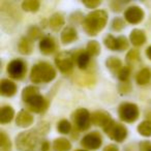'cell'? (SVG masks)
Listing matches in <instances>:
<instances>
[{
	"mask_svg": "<svg viewBox=\"0 0 151 151\" xmlns=\"http://www.w3.org/2000/svg\"><path fill=\"white\" fill-rule=\"evenodd\" d=\"M108 21V14L103 9L91 12L85 17L83 28L88 35H96L105 28Z\"/></svg>",
	"mask_w": 151,
	"mask_h": 151,
	"instance_id": "cell-1",
	"label": "cell"
},
{
	"mask_svg": "<svg viewBox=\"0 0 151 151\" xmlns=\"http://www.w3.org/2000/svg\"><path fill=\"white\" fill-rule=\"evenodd\" d=\"M56 77L54 67L47 62H38L32 67L30 80L33 83H49Z\"/></svg>",
	"mask_w": 151,
	"mask_h": 151,
	"instance_id": "cell-2",
	"label": "cell"
},
{
	"mask_svg": "<svg viewBox=\"0 0 151 151\" xmlns=\"http://www.w3.org/2000/svg\"><path fill=\"white\" fill-rule=\"evenodd\" d=\"M38 136L36 130L23 132L16 139V145L20 151H32L38 143Z\"/></svg>",
	"mask_w": 151,
	"mask_h": 151,
	"instance_id": "cell-3",
	"label": "cell"
},
{
	"mask_svg": "<svg viewBox=\"0 0 151 151\" xmlns=\"http://www.w3.org/2000/svg\"><path fill=\"white\" fill-rule=\"evenodd\" d=\"M105 132L116 142H122L127 137V129L124 125L112 120L108 125L104 127Z\"/></svg>",
	"mask_w": 151,
	"mask_h": 151,
	"instance_id": "cell-4",
	"label": "cell"
},
{
	"mask_svg": "<svg viewBox=\"0 0 151 151\" xmlns=\"http://www.w3.org/2000/svg\"><path fill=\"white\" fill-rule=\"evenodd\" d=\"M118 114H119V117L122 121L132 123V122H134L139 118L140 112H139L138 106L134 105V104L123 103L122 105H120Z\"/></svg>",
	"mask_w": 151,
	"mask_h": 151,
	"instance_id": "cell-5",
	"label": "cell"
},
{
	"mask_svg": "<svg viewBox=\"0 0 151 151\" xmlns=\"http://www.w3.org/2000/svg\"><path fill=\"white\" fill-rule=\"evenodd\" d=\"M73 120L76 127L80 130H86L91 123V115L86 109H78L73 114Z\"/></svg>",
	"mask_w": 151,
	"mask_h": 151,
	"instance_id": "cell-6",
	"label": "cell"
},
{
	"mask_svg": "<svg viewBox=\"0 0 151 151\" xmlns=\"http://www.w3.org/2000/svg\"><path fill=\"white\" fill-rule=\"evenodd\" d=\"M26 63L21 59H15L11 61L7 66V73L13 79H22L26 73Z\"/></svg>",
	"mask_w": 151,
	"mask_h": 151,
	"instance_id": "cell-7",
	"label": "cell"
},
{
	"mask_svg": "<svg viewBox=\"0 0 151 151\" xmlns=\"http://www.w3.org/2000/svg\"><path fill=\"white\" fill-rule=\"evenodd\" d=\"M56 66L62 73H68L73 67V56L69 52H61L55 59Z\"/></svg>",
	"mask_w": 151,
	"mask_h": 151,
	"instance_id": "cell-8",
	"label": "cell"
},
{
	"mask_svg": "<svg viewBox=\"0 0 151 151\" xmlns=\"http://www.w3.org/2000/svg\"><path fill=\"white\" fill-rule=\"evenodd\" d=\"M101 143H103V139L101 136L97 132H93L90 134H86V136L83 138L82 146L86 149H90V150H96L99 147L101 146Z\"/></svg>",
	"mask_w": 151,
	"mask_h": 151,
	"instance_id": "cell-9",
	"label": "cell"
},
{
	"mask_svg": "<svg viewBox=\"0 0 151 151\" xmlns=\"http://www.w3.org/2000/svg\"><path fill=\"white\" fill-rule=\"evenodd\" d=\"M144 16L145 14L143 9L140 6H137V5L129 6L124 13V18L130 24H139L140 22L143 21Z\"/></svg>",
	"mask_w": 151,
	"mask_h": 151,
	"instance_id": "cell-10",
	"label": "cell"
},
{
	"mask_svg": "<svg viewBox=\"0 0 151 151\" xmlns=\"http://www.w3.org/2000/svg\"><path fill=\"white\" fill-rule=\"evenodd\" d=\"M27 106L30 111L34 113H42L47 109V101L40 94H36L27 101Z\"/></svg>",
	"mask_w": 151,
	"mask_h": 151,
	"instance_id": "cell-11",
	"label": "cell"
},
{
	"mask_svg": "<svg viewBox=\"0 0 151 151\" xmlns=\"http://www.w3.org/2000/svg\"><path fill=\"white\" fill-rule=\"evenodd\" d=\"M112 120L113 119L111 118V116L105 112H95L91 115V122L97 126H101L103 128L108 125Z\"/></svg>",
	"mask_w": 151,
	"mask_h": 151,
	"instance_id": "cell-12",
	"label": "cell"
},
{
	"mask_svg": "<svg viewBox=\"0 0 151 151\" xmlns=\"http://www.w3.org/2000/svg\"><path fill=\"white\" fill-rule=\"evenodd\" d=\"M17 92V85L11 80L3 79L0 83V93L3 96H13Z\"/></svg>",
	"mask_w": 151,
	"mask_h": 151,
	"instance_id": "cell-13",
	"label": "cell"
},
{
	"mask_svg": "<svg viewBox=\"0 0 151 151\" xmlns=\"http://www.w3.org/2000/svg\"><path fill=\"white\" fill-rule=\"evenodd\" d=\"M33 116L29 113V112L22 110L18 113L17 118H16V123L20 127H28L33 123Z\"/></svg>",
	"mask_w": 151,
	"mask_h": 151,
	"instance_id": "cell-14",
	"label": "cell"
},
{
	"mask_svg": "<svg viewBox=\"0 0 151 151\" xmlns=\"http://www.w3.org/2000/svg\"><path fill=\"white\" fill-rule=\"evenodd\" d=\"M56 49V45L55 42L51 36H46V37L42 38L40 42V50L42 54L45 55H50Z\"/></svg>",
	"mask_w": 151,
	"mask_h": 151,
	"instance_id": "cell-15",
	"label": "cell"
},
{
	"mask_svg": "<svg viewBox=\"0 0 151 151\" xmlns=\"http://www.w3.org/2000/svg\"><path fill=\"white\" fill-rule=\"evenodd\" d=\"M129 40L134 46L140 47L144 45L145 42H146V34L141 29H134L130 32Z\"/></svg>",
	"mask_w": 151,
	"mask_h": 151,
	"instance_id": "cell-16",
	"label": "cell"
},
{
	"mask_svg": "<svg viewBox=\"0 0 151 151\" xmlns=\"http://www.w3.org/2000/svg\"><path fill=\"white\" fill-rule=\"evenodd\" d=\"M78 38V34L75 28L73 27H66L61 32V42L64 45H68L70 42H75Z\"/></svg>",
	"mask_w": 151,
	"mask_h": 151,
	"instance_id": "cell-17",
	"label": "cell"
},
{
	"mask_svg": "<svg viewBox=\"0 0 151 151\" xmlns=\"http://www.w3.org/2000/svg\"><path fill=\"white\" fill-rule=\"evenodd\" d=\"M14 116H15V111L13 108L11 106H4L1 108V111H0V123H9L13 120Z\"/></svg>",
	"mask_w": 151,
	"mask_h": 151,
	"instance_id": "cell-18",
	"label": "cell"
},
{
	"mask_svg": "<svg viewBox=\"0 0 151 151\" xmlns=\"http://www.w3.org/2000/svg\"><path fill=\"white\" fill-rule=\"evenodd\" d=\"M33 51L32 40L29 37H23L19 42V52L23 55H29Z\"/></svg>",
	"mask_w": 151,
	"mask_h": 151,
	"instance_id": "cell-19",
	"label": "cell"
},
{
	"mask_svg": "<svg viewBox=\"0 0 151 151\" xmlns=\"http://www.w3.org/2000/svg\"><path fill=\"white\" fill-rule=\"evenodd\" d=\"M54 151H69L71 149V144L68 140L64 138H58L53 143Z\"/></svg>",
	"mask_w": 151,
	"mask_h": 151,
	"instance_id": "cell-20",
	"label": "cell"
},
{
	"mask_svg": "<svg viewBox=\"0 0 151 151\" xmlns=\"http://www.w3.org/2000/svg\"><path fill=\"white\" fill-rule=\"evenodd\" d=\"M151 80V69L143 68L138 73L136 77V81L139 85H146Z\"/></svg>",
	"mask_w": 151,
	"mask_h": 151,
	"instance_id": "cell-21",
	"label": "cell"
},
{
	"mask_svg": "<svg viewBox=\"0 0 151 151\" xmlns=\"http://www.w3.org/2000/svg\"><path fill=\"white\" fill-rule=\"evenodd\" d=\"M49 24H50V27L52 28L53 30L57 31V30H59L64 25V19H63L62 15H60V14H54V15L50 18Z\"/></svg>",
	"mask_w": 151,
	"mask_h": 151,
	"instance_id": "cell-22",
	"label": "cell"
},
{
	"mask_svg": "<svg viewBox=\"0 0 151 151\" xmlns=\"http://www.w3.org/2000/svg\"><path fill=\"white\" fill-rule=\"evenodd\" d=\"M107 67L113 73H119L120 69L122 68V63L120 61V59H118L117 57H109L108 60L106 61Z\"/></svg>",
	"mask_w": 151,
	"mask_h": 151,
	"instance_id": "cell-23",
	"label": "cell"
},
{
	"mask_svg": "<svg viewBox=\"0 0 151 151\" xmlns=\"http://www.w3.org/2000/svg\"><path fill=\"white\" fill-rule=\"evenodd\" d=\"M40 1L37 0H26L22 3V9L25 12H30V13H35L40 9Z\"/></svg>",
	"mask_w": 151,
	"mask_h": 151,
	"instance_id": "cell-24",
	"label": "cell"
},
{
	"mask_svg": "<svg viewBox=\"0 0 151 151\" xmlns=\"http://www.w3.org/2000/svg\"><path fill=\"white\" fill-rule=\"evenodd\" d=\"M90 55L87 52H82L77 56V64L81 69H85L90 62Z\"/></svg>",
	"mask_w": 151,
	"mask_h": 151,
	"instance_id": "cell-25",
	"label": "cell"
},
{
	"mask_svg": "<svg viewBox=\"0 0 151 151\" xmlns=\"http://www.w3.org/2000/svg\"><path fill=\"white\" fill-rule=\"evenodd\" d=\"M138 132L143 137H151V121L145 120L138 126Z\"/></svg>",
	"mask_w": 151,
	"mask_h": 151,
	"instance_id": "cell-26",
	"label": "cell"
},
{
	"mask_svg": "<svg viewBox=\"0 0 151 151\" xmlns=\"http://www.w3.org/2000/svg\"><path fill=\"white\" fill-rule=\"evenodd\" d=\"M40 94L38 93V89L34 86H28L26 88H24L23 92H22V99L25 103H27L31 97H33L34 95Z\"/></svg>",
	"mask_w": 151,
	"mask_h": 151,
	"instance_id": "cell-27",
	"label": "cell"
},
{
	"mask_svg": "<svg viewBox=\"0 0 151 151\" xmlns=\"http://www.w3.org/2000/svg\"><path fill=\"white\" fill-rule=\"evenodd\" d=\"M86 50H87L86 52L88 53L91 57L97 56V55L101 53V46H99V44L96 40H91V42H89L88 45H87Z\"/></svg>",
	"mask_w": 151,
	"mask_h": 151,
	"instance_id": "cell-28",
	"label": "cell"
},
{
	"mask_svg": "<svg viewBox=\"0 0 151 151\" xmlns=\"http://www.w3.org/2000/svg\"><path fill=\"white\" fill-rule=\"evenodd\" d=\"M0 148H1V151H11L12 149L9 138L5 134L4 132H0Z\"/></svg>",
	"mask_w": 151,
	"mask_h": 151,
	"instance_id": "cell-29",
	"label": "cell"
},
{
	"mask_svg": "<svg viewBox=\"0 0 151 151\" xmlns=\"http://www.w3.org/2000/svg\"><path fill=\"white\" fill-rule=\"evenodd\" d=\"M57 129L60 134H68L71 129V124L65 119L60 120L57 125Z\"/></svg>",
	"mask_w": 151,
	"mask_h": 151,
	"instance_id": "cell-30",
	"label": "cell"
},
{
	"mask_svg": "<svg viewBox=\"0 0 151 151\" xmlns=\"http://www.w3.org/2000/svg\"><path fill=\"white\" fill-rule=\"evenodd\" d=\"M105 45L110 50L116 51L117 50V38H115L113 35H108L105 38Z\"/></svg>",
	"mask_w": 151,
	"mask_h": 151,
	"instance_id": "cell-31",
	"label": "cell"
},
{
	"mask_svg": "<svg viewBox=\"0 0 151 151\" xmlns=\"http://www.w3.org/2000/svg\"><path fill=\"white\" fill-rule=\"evenodd\" d=\"M129 75H130L129 67H122V68L120 69L119 73H118V78H119V80L121 81V82L126 83Z\"/></svg>",
	"mask_w": 151,
	"mask_h": 151,
	"instance_id": "cell-32",
	"label": "cell"
},
{
	"mask_svg": "<svg viewBox=\"0 0 151 151\" xmlns=\"http://www.w3.org/2000/svg\"><path fill=\"white\" fill-rule=\"evenodd\" d=\"M128 48V42L126 37L119 36L117 37V51H123Z\"/></svg>",
	"mask_w": 151,
	"mask_h": 151,
	"instance_id": "cell-33",
	"label": "cell"
},
{
	"mask_svg": "<svg viewBox=\"0 0 151 151\" xmlns=\"http://www.w3.org/2000/svg\"><path fill=\"white\" fill-rule=\"evenodd\" d=\"M126 60L129 63H134L139 60V51L138 50H130L126 55Z\"/></svg>",
	"mask_w": 151,
	"mask_h": 151,
	"instance_id": "cell-34",
	"label": "cell"
},
{
	"mask_svg": "<svg viewBox=\"0 0 151 151\" xmlns=\"http://www.w3.org/2000/svg\"><path fill=\"white\" fill-rule=\"evenodd\" d=\"M40 30L37 27H31L28 31V36H29L30 40H36L40 36Z\"/></svg>",
	"mask_w": 151,
	"mask_h": 151,
	"instance_id": "cell-35",
	"label": "cell"
},
{
	"mask_svg": "<svg viewBox=\"0 0 151 151\" xmlns=\"http://www.w3.org/2000/svg\"><path fill=\"white\" fill-rule=\"evenodd\" d=\"M123 27H124L123 20L119 19V18H116V19L113 21V29L114 30H117V31H119V30H121Z\"/></svg>",
	"mask_w": 151,
	"mask_h": 151,
	"instance_id": "cell-36",
	"label": "cell"
},
{
	"mask_svg": "<svg viewBox=\"0 0 151 151\" xmlns=\"http://www.w3.org/2000/svg\"><path fill=\"white\" fill-rule=\"evenodd\" d=\"M140 151H151V143L149 141H143L139 145Z\"/></svg>",
	"mask_w": 151,
	"mask_h": 151,
	"instance_id": "cell-37",
	"label": "cell"
},
{
	"mask_svg": "<svg viewBox=\"0 0 151 151\" xmlns=\"http://www.w3.org/2000/svg\"><path fill=\"white\" fill-rule=\"evenodd\" d=\"M84 5H86L88 9H95L96 6H99V4H101V1H84Z\"/></svg>",
	"mask_w": 151,
	"mask_h": 151,
	"instance_id": "cell-38",
	"label": "cell"
},
{
	"mask_svg": "<svg viewBox=\"0 0 151 151\" xmlns=\"http://www.w3.org/2000/svg\"><path fill=\"white\" fill-rule=\"evenodd\" d=\"M103 151H119V148H118L116 145L110 144V145H108V146H106Z\"/></svg>",
	"mask_w": 151,
	"mask_h": 151,
	"instance_id": "cell-39",
	"label": "cell"
},
{
	"mask_svg": "<svg viewBox=\"0 0 151 151\" xmlns=\"http://www.w3.org/2000/svg\"><path fill=\"white\" fill-rule=\"evenodd\" d=\"M146 55H147V57H148V58L151 60V46L147 48V50H146Z\"/></svg>",
	"mask_w": 151,
	"mask_h": 151,
	"instance_id": "cell-40",
	"label": "cell"
},
{
	"mask_svg": "<svg viewBox=\"0 0 151 151\" xmlns=\"http://www.w3.org/2000/svg\"><path fill=\"white\" fill-rule=\"evenodd\" d=\"M42 151H48V149H49L48 143L45 142V143H44V145H42Z\"/></svg>",
	"mask_w": 151,
	"mask_h": 151,
	"instance_id": "cell-41",
	"label": "cell"
},
{
	"mask_svg": "<svg viewBox=\"0 0 151 151\" xmlns=\"http://www.w3.org/2000/svg\"><path fill=\"white\" fill-rule=\"evenodd\" d=\"M76 151H87V150H83V149H80V150H76Z\"/></svg>",
	"mask_w": 151,
	"mask_h": 151,
	"instance_id": "cell-42",
	"label": "cell"
}]
</instances>
